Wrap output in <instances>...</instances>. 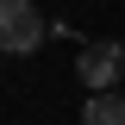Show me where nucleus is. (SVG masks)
<instances>
[{
    "mask_svg": "<svg viewBox=\"0 0 125 125\" xmlns=\"http://www.w3.org/2000/svg\"><path fill=\"white\" fill-rule=\"evenodd\" d=\"M44 38H50V25L31 0H0V50L6 56H31Z\"/></svg>",
    "mask_w": 125,
    "mask_h": 125,
    "instance_id": "obj_1",
    "label": "nucleus"
},
{
    "mask_svg": "<svg viewBox=\"0 0 125 125\" xmlns=\"http://www.w3.org/2000/svg\"><path fill=\"white\" fill-rule=\"evenodd\" d=\"M75 75H81V88H88V94L113 88V81L125 75V44H119V38H94V44H81Z\"/></svg>",
    "mask_w": 125,
    "mask_h": 125,
    "instance_id": "obj_2",
    "label": "nucleus"
},
{
    "mask_svg": "<svg viewBox=\"0 0 125 125\" xmlns=\"http://www.w3.org/2000/svg\"><path fill=\"white\" fill-rule=\"evenodd\" d=\"M81 125H125V88H119V94H113V88L88 94V106H81Z\"/></svg>",
    "mask_w": 125,
    "mask_h": 125,
    "instance_id": "obj_3",
    "label": "nucleus"
},
{
    "mask_svg": "<svg viewBox=\"0 0 125 125\" xmlns=\"http://www.w3.org/2000/svg\"><path fill=\"white\" fill-rule=\"evenodd\" d=\"M119 88H125V75H119Z\"/></svg>",
    "mask_w": 125,
    "mask_h": 125,
    "instance_id": "obj_4",
    "label": "nucleus"
}]
</instances>
